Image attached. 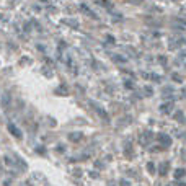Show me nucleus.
<instances>
[{
  "instance_id": "11",
  "label": "nucleus",
  "mask_w": 186,
  "mask_h": 186,
  "mask_svg": "<svg viewBox=\"0 0 186 186\" xmlns=\"http://www.w3.org/2000/svg\"><path fill=\"white\" fill-rule=\"evenodd\" d=\"M173 80H176V82H181V77H178V75H173Z\"/></svg>"
},
{
  "instance_id": "3",
  "label": "nucleus",
  "mask_w": 186,
  "mask_h": 186,
  "mask_svg": "<svg viewBox=\"0 0 186 186\" xmlns=\"http://www.w3.org/2000/svg\"><path fill=\"white\" fill-rule=\"evenodd\" d=\"M173 108V103H163L160 106V109H162V113H170V109Z\"/></svg>"
},
{
  "instance_id": "5",
  "label": "nucleus",
  "mask_w": 186,
  "mask_h": 186,
  "mask_svg": "<svg viewBox=\"0 0 186 186\" xmlns=\"http://www.w3.org/2000/svg\"><path fill=\"white\" fill-rule=\"evenodd\" d=\"M168 167H170V163H168V162H165V165H160V175H162V176H165Z\"/></svg>"
},
{
  "instance_id": "6",
  "label": "nucleus",
  "mask_w": 186,
  "mask_h": 186,
  "mask_svg": "<svg viewBox=\"0 0 186 186\" xmlns=\"http://www.w3.org/2000/svg\"><path fill=\"white\" fill-rule=\"evenodd\" d=\"M186 175V171L183 170V168H178V170H175V178H183Z\"/></svg>"
},
{
  "instance_id": "9",
  "label": "nucleus",
  "mask_w": 186,
  "mask_h": 186,
  "mask_svg": "<svg viewBox=\"0 0 186 186\" xmlns=\"http://www.w3.org/2000/svg\"><path fill=\"white\" fill-rule=\"evenodd\" d=\"M114 61L116 62H126V59H123L121 56H114Z\"/></svg>"
},
{
  "instance_id": "7",
  "label": "nucleus",
  "mask_w": 186,
  "mask_h": 186,
  "mask_svg": "<svg viewBox=\"0 0 186 186\" xmlns=\"http://www.w3.org/2000/svg\"><path fill=\"white\" fill-rule=\"evenodd\" d=\"M70 141H75V142L82 141V134H80V132H75V134H70Z\"/></svg>"
},
{
  "instance_id": "4",
  "label": "nucleus",
  "mask_w": 186,
  "mask_h": 186,
  "mask_svg": "<svg viewBox=\"0 0 186 186\" xmlns=\"http://www.w3.org/2000/svg\"><path fill=\"white\" fill-rule=\"evenodd\" d=\"M160 141H162V144H163V145H167V147L171 144V139H170V137H167L165 134H162V136H160Z\"/></svg>"
},
{
  "instance_id": "1",
  "label": "nucleus",
  "mask_w": 186,
  "mask_h": 186,
  "mask_svg": "<svg viewBox=\"0 0 186 186\" xmlns=\"http://www.w3.org/2000/svg\"><path fill=\"white\" fill-rule=\"evenodd\" d=\"M8 131H10V134L13 136V137H16V139H21V131L16 127L15 124H8Z\"/></svg>"
},
{
  "instance_id": "8",
  "label": "nucleus",
  "mask_w": 186,
  "mask_h": 186,
  "mask_svg": "<svg viewBox=\"0 0 186 186\" xmlns=\"http://www.w3.org/2000/svg\"><path fill=\"white\" fill-rule=\"evenodd\" d=\"M147 170H149L150 173H154V171H155V165H154V163H149V165H147Z\"/></svg>"
},
{
  "instance_id": "10",
  "label": "nucleus",
  "mask_w": 186,
  "mask_h": 186,
  "mask_svg": "<svg viewBox=\"0 0 186 186\" xmlns=\"http://www.w3.org/2000/svg\"><path fill=\"white\" fill-rule=\"evenodd\" d=\"M126 87H127V88H132V82H131V80H126Z\"/></svg>"
},
{
  "instance_id": "2",
  "label": "nucleus",
  "mask_w": 186,
  "mask_h": 186,
  "mask_svg": "<svg viewBox=\"0 0 186 186\" xmlns=\"http://www.w3.org/2000/svg\"><path fill=\"white\" fill-rule=\"evenodd\" d=\"M80 8H82V11H83V13H87V15H88L90 18H93V20H96V18H98V16H96L95 13H93V11H91L90 8H87L85 5H82V7H80Z\"/></svg>"
}]
</instances>
